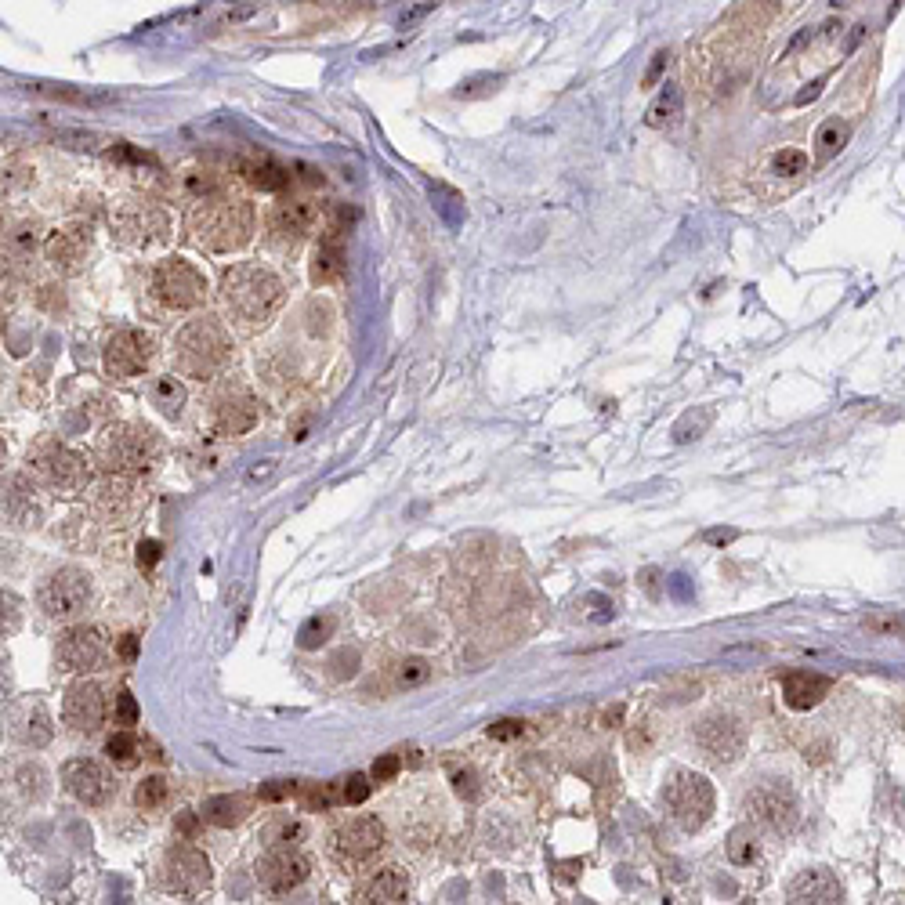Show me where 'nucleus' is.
<instances>
[{
  "label": "nucleus",
  "mask_w": 905,
  "mask_h": 905,
  "mask_svg": "<svg viewBox=\"0 0 905 905\" xmlns=\"http://www.w3.org/2000/svg\"><path fill=\"white\" fill-rule=\"evenodd\" d=\"M254 232V207L232 192H214L189 207V239L210 254H232Z\"/></svg>",
  "instance_id": "1"
},
{
  "label": "nucleus",
  "mask_w": 905,
  "mask_h": 905,
  "mask_svg": "<svg viewBox=\"0 0 905 905\" xmlns=\"http://www.w3.org/2000/svg\"><path fill=\"white\" fill-rule=\"evenodd\" d=\"M221 294H225V305L232 308L239 323L247 330H258L265 326L272 315L283 305V279L272 272V268L258 265V261H239V265L225 268L221 276Z\"/></svg>",
  "instance_id": "2"
},
{
  "label": "nucleus",
  "mask_w": 905,
  "mask_h": 905,
  "mask_svg": "<svg viewBox=\"0 0 905 905\" xmlns=\"http://www.w3.org/2000/svg\"><path fill=\"white\" fill-rule=\"evenodd\" d=\"M232 359V337L225 330L221 319L214 315H203V319H192L185 330L174 341V362L185 377H196V381H210L218 377Z\"/></svg>",
  "instance_id": "3"
},
{
  "label": "nucleus",
  "mask_w": 905,
  "mask_h": 905,
  "mask_svg": "<svg viewBox=\"0 0 905 905\" xmlns=\"http://www.w3.org/2000/svg\"><path fill=\"white\" fill-rule=\"evenodd\" d=\"M98 460L109 475H145L160 460V439L145 424H116L98 442Z\"/></svg>",
  "instance_id": "4"
},
{
  "label": "nucleus",
  "mask_w": 905,
  "mask_h": 905,
  "mask_svg": "<svg viewBox=\"0 0 905 905\" xmlns=\"http://www.w3.org/2000/svg\"><path fill=\"white\" fill-rule=\"evenodd\" d=\"M29 471L55 493H80L91 486V460L58 439H44L29 453Z\"/></svg>",
  "instance_id": "5"
},
{
  "label": "nucleus",
  "mask_w": 905,
  "mask_h": 905,
  "mask_svg": "<svg viewBox=\"0 0 905 905\" xmlns=\"http://www.w3.org/2000/svg\"><path fill=\"white\" fill-rule=\"evenodd\" d=\"M153 294L163 308L171 312H189V308L203 305L207 297V279L196 265L185 258H167L153 268Z\"/></svg>",
  "instance_id": "6"
},
{
  "label": "nucleus",
  "mask_w": 905,
  "mask_h": 905,
  "mask_svg": "<svg viewBox=\"0 0 905 905\" xmlns=\"http://www.w3.org/2000/svg\"><path fill=\"white\" fill-rule=\"evenodd\" d=\"M37 601L48 620H58V623L77 620V616L87 612V605H91V576L80 569L51 572L48 580L40 583Z\"/></svg>",
  "instance_id": "7"
},
{
  "label": "nucleus",
  "mask_w": 905,
  "mask_h": 905,
  "mask_svg": "<svg viewBox=\"0 0 905 905\" xmlns=\"http://www.w3.org/2000/svg\"><path fill=\"white\" fill-rule=\"evenodd\" d=\"M667 808L685 833H696L714 815V786L696 772H677L667 782Z\"/></svg>",
  "instance_id": "8"
},
{
  "label": "nucleus",
  "mask_w": 905,
  "mask_h": 905,
  "mask_svg": "<svg viewBox=\"0 0 905 905\" xmlns=\"http://www.w3.org/2000/svg\"><path fill=\"white\" fill-rule=\"evenodd\" d=\"M113 229L127 247L153 250L171 239V218L153 203H127L124 210H116Z\"/></svg>",
  "instance_id": "9"
},
{
  "label": "nucleus",
  "mask_w": 905,
  "mask_h": 905,
  "mask_svg": "<svg viewBox=\"0 0 905 905\" xmlns=\"http://www.w3.org/2000/svg\"><path fill=\"white\" fill-rule=\"evenodd\" d=\"M109 652V641L98 627H69L55 645V667L62 674H87Z\"/></svg>",
  "instance_id": "10"
},
{
  "label": "nucleus",
  "mask_w": 905,
  "mask_h": 905,
  "mask_svg": "<svg viewBox=\"0 0 905 905\" xmlns=\"http://www.w3.org/2000/svg\"><path fill=\"white\" fill-rule=\"evenodd\" d=\"M153 352H156L153 334H145V330H120V334H113L109 344H105V373L116 377V381L138 377L153 362Z\"/></svg>",
  "instance_id": "11"
},
{
  "label": "nucleus",
  "mask_w": 905,
  "mask_h": 905,
  "mask_svg": "<svg viewBox=\"0 0 905 905\" xmlns=\"http://www.w3.org/2000/svg\"><path fill=\"white\" fill-rule=\"evenodd\" d=\"M330 848L341 862H370L377 851L384 848V826L373 815H355V819L341 822L330 837Z\"/></svg>",
  "instance_id": "12"
},
{
  "label": "nucleus",
  "mask_w": 905,
  "mask_h": 905,
  "mask_svg": "<svg viewBox=\"0 0 905 905\" xmlns=\"http://www.w3.org/2000/svg\"><path fill=\"white\" fill-rule=\"evenodd\" d=\"M746 811L761 826L775 829V833H790L797 826V801L782 782H761L746 793Z\"/></svg>",
  "instance_id": "13"
},
{
  "label": "nucleus",
  "mask_w": 905,
  "mask_h": 905,
  "mask_svg": "<svg viewBox=\"0 0 905 905\" xmlns=\"http://www.w3.org/2000/svg\"><path fill=\"white\" fill-rule=\"evenodd\" d=\"M163 884L181 895H196L210 884V862L200 848L192 844H174L163 858Z\"/></svg>",
  "instance_id": "14"
},
{
  "label": "nucleus",
  "mask_w": 905,
  "mask_h": 905,
  "mask_svg": "<svg viewBox=\"0 0 905 905\" xmlns=\"http://www.w3.org/2000/svg\"><path fill=\"white\" fill-rule=\"evenodd\" d=\"M261 406L243 384H225L214 399V431L218 435H243L258 424Z\"/></svg>",
  "instance_id": "15"
},
{
  "label": "nucleus",
  "mask_w": 905,
  "mask_h": 905,
  "mask_svg": "<svg viewBox=\"0 0 905 905\" xmlns=\"http://www.w3.org/2000/svg\"><path fill=\"white\" fill-rule=\"evenodd\" d=\"M62 786H66L80 804L87 808H102L109 797H113V779L105 772L102 764L91 761V757H73L62 768Z\"/></svg>",
  "instance_id": "16"
},
{
  "label": "nucleus",
  "mask_w": 905,
  "mask_h": 905,
  "mask_svg": "<svg viewBox=\"0 0 905 905\" xmlns=\"http://www.w3.org/2000/svg\"><path fill=\"white\" fill-rule=\"evenodd\" d=\"M0 515L19 529H33L44 518V504H40L37 486L29 482V475H8L0 482Z\"/></svg>",
  "instance_id": "17"
},
{
  "label": "nucleus",
  "mask_w": 905,
  "mask_h": 905,
  "mask_svg": "<svg viewBox=\"0 0 905 905\" xmlns=\"http://www.w3.org/2000/svg\"><path fill=\"white\" fill-rule=\"evenodd\" d=\"M308 858L294 848H279L272 855H265L258 862V884L265 887L268 895H286V891H294L297 884H305L308 880Z\"/></svg>",
  "instance_id": "18"
},
{
  "label": "nucleus",
  "mask_w": 905,
  "mask_h": 905,
  "mask_svg": "<svg viewBox=\"0 0 905 905\" xmlns=\"http://www.w3.org/2000/svg\"><path fill=\"white\" fill-rule=\"evenodd\" d=\"M69 732L77 735H95L105 721V696L95 681H77L66 692V706H62Z\"/></svg>",
  "instance_id": "19"
},
{
  "label": "nucleus",
  "mask_w": 905,
  "mask_h": 905,
  "mask_svg": "<svg viewBox=\"0 0 905 905\" xmlns=\"http://www.w3.org/2000/svg\"><path fill=\"white\" fill-rule=\"evenodd\" d=\"M696 743H699V750L706 753V761L732 764L735 757L746 750V735H743V728L732 721V717L717 714V717H706V721L699 724Z\"/></svg>",
  "instance_id": "20"
},
{
  "label": "nucleus",
  "mask_w": 905,
  "mask_h": 905,
  "mask_svg": "<svg viewBox=\"0 0 905 905\" xmlns=\"http://www.w3.org/2000/svg\"><path fill=\"white\" fill-rule=\"evenodd\" d=\"M95 507L109 522L127 525L142 511V493L134 486V475H109L95 486Z\"/></svg>",
  "instance_id": "21"
},
{
  "label": "nucleus",
  "mask_w": 905,
  "mask_h": 905,
  "mask_svg": "<svg viewBox=\"0 0 905 905\" xmlns=\"http://www.w3.org/2000/svg\"><path fill=\"white\" fill-rule=\"evenodd\" d=\"M8 735L15 739V743L29 746V750L48 746L51 735H55V724H51L48 706L40 703V699H26V703H19L8 714Z\"/></svg>",
  "instance_id": "22"
},
{
  "label": "nucleus",
  "mask_w": 905,
  "mask_h": 905,
  "mask_svg": "<svg viewBox=\"0 0 905 905\" xmlns=\"http://www.w3.org/2000/svg\"><path fill=\"white\" fill-rule=\"evenodd\" d=\"M315 221H319V207L308 196H286L272 210V232L279 239H294V243L315 229Z\"/></svg>",
  "instance_id": "23"
},
{
  "label": "nucleus",
  "mask_w": 905,
  "mask_h": 905,
  "mask_svg": "<svg viewBox=\"0 0 905 905\" xmlns=\"http://www.w3.org/2000/svg\"><path fill=\"white\" fill-rule=\"evenodd\" d=\"M44 254H48V265L58 268V272H66V276H73V272H80L87 261V254H91V232L84 229H58L51 232V239L44 243Z\"/></svg>",
  "instance_id": "24"
},
{
  "label": "nucleus",
  "mask_w": 905,
  "mask_h": 905,
  "mask_svg": "<svg viewBox=\"0 0 905 905\" xmlns=\"http://www.w3.org/2000/svg\"><path fill=\"white\" fill-rule=\"evenodd\" d=\"M344 276V225H330L319 239V250H315L312 261V279L315 283H334V279Z\"/></svg>",
  "instance_id": "25"
},
{
  "label": "nucleus",
  "mask_w": 905,
  "mask_h": 905,
  "mask_svg": "<svg viewBox=\"0 0 905 905\" xmlns=\"http://www.w3.org/2000/svg\"><path fill=\"white\" fill-rule=\"evenodd\" d=\"M829 692V677L811 674V670H793V674L782 677V699L793 710H811L819 706L822 696Z\"/></svg>",
  "instance_id": "26"
},
{
  "label": "nucleus",
  "mask_w": 905,
  "mask_h": 905,
  "mask_svg": "<svg viewBox=\"0 0 905 905\" xmlns=\"http://www.w3.org/2000/svg\"><path fill=\"white\" fill-rule=\"evenodd\" d=\"M790 902H815V905L840 902V880L829 869H804L801 877L790 884Z\"/></svg>",
  "instance_id": "27"
},
{
  "label": "nucleus",
  "mask_w": 905,
  "mask_h": 905,
  "mask_svg": "<svg viewBox=\"0 0 905 905\" xmlns=\"http://www.w3.org/2000/svg\"><path fill=\"white\" fill-rule=\"evenodd\" d=\"M239 171L261 192H283L290 185V171L272 156H247V160H239Z\"/></svg>",
  "instance_id": "28"
},
{
  "label": "nucleus",
  "mask_w": 905,
  "mask_h": 905,
  "mask_svg": "<svg viewBox=\"0 0 905 905\" xmlns=\"http://www.w3.org/2000/svg\"><path fill=\"white\" fill-rule=\"evenodd\" d=\"M406 898H410V880H406V873H399V869H384V873H377L370 884L362 887L359 902L399 905V902H406Z\"/></svg>",
  "instance_id": "29"
},
{
  "label": "nucleus",
  "mask_w": 905,
  "mask_h": 905,
  "mask_svg": "<svg viewBox=\"0 0 905 905\" xmlns=\"http://www.w3.org/2000/svg\"><path fill=\"white\" fill-rule=\"evenodd\" d=\"M250 815V801L247 797H232V793H218V797H207L200 808V819L210 822V826L218 829H229L239 826V822Z\"/></svg>",
  "instance_id": "30"
},
{
  "label": "nucleus",
  "mask_w": 905,
  "mask_h": 905,
  "mask_svg": "<svg viewBox=\"0 0 905 905\" xmlns=\"http://www.w3.org/2000/svg\"><path fill=\"white\" fill-rule=\"evenodd\" d=\"M677 116H681V87L677 84H663L659 98L648 105V127H670L677 124Z\"/></svg>",
  "instance_id": "31"
},
{
  "label": "nucleus",
  "mask_w": 905,
  "mask_h": 905,
  "mask_svg": "<svg viewBox=\"0 0 905 905\" xmlns=\"http://www.w3.org/2000/svg\"><path fill=\"white\" fill-rule=\"evenodd\" d=\"M181 192L196 203V200L214 196V192H225V181H221L214 171H185L181 174Z\"/></svg>",
  "instance_id": "32"
},
{
  "label": "nucleus",
  "mask_w": 905,
  "mask_h": 905,
  "mask_svg": "<svg viewBox=\"0 0 905 905\" xmlns=\"http://www.w3.org/2000/svg\"><path fill=\"white\" fill-rule=\"evenodd\" d=\"M105 757L116 764V768H134L138 764V757H142V743L134 739L131 732H116L109 743H105Z\"/></svg>",
  "instance_id": "33"
},
{
  "label": "nucleus",
  "mask_w": 905,
  "mask_h": 905,
  "mask_svg": "<svg viewBox=\"0 0 905 905\" xmlns=\"http://www.w3.org/2000/svg\"><path fill=\"white\" fill-rule=\"evenodd\" d=\"M153 406L160 413H167V417H178L181 406H185V388L174 377H160L153 384Z\"/></svg>",
  "instance_id": "34"
},
{
  "label": "nucleus",
  "mask_w": 905,
  "mask_h": 905,
  "mask_svg": "<svg viewBox=\"0 0 905 905\" xmlns=\"http://www.w3.org/2000/svg\"><path fill=\"white\" fill-rule=\"evenodd\" d=\"M167 797H171V786H167V779L163 775H149V779L138 782V790H134V804L142 811H156L167 804Z\"/></svg>",
  "instance_id": "35"
},
{
  "label": "nucleus",
  "mask_w": 905,
  "mask_h": 905,
  "mask_svg": "<svg viewBox=\"0 0 905 905\" xmlns=\"http://www.w3.org/2000/svg\"><path fill=\"white\" fill-rule=\"evenodd\" d=\"M757 833L750 826H739L728 837V858H732L735 866H753V858H757Z\"/></svg>",
  "instance_id": "36"
},
{
  "label": "nucleus",
  "mask_w": 905,
  "mask_h": 905,
  "mask_svg": "<svg viewBox=\"0 0 905 905\" xmlns=\"http://www.w3.org/2000/svg\"><path fill=\"white\" fill-rule=\"evenodd\" d=\"M844 142H848V127L840 124V120H833V124L822 127L819 138H815V145H819V163L833 160V156L844 149Z\"/></svg>",
  "instance_id": "37"
},
{
  "label": "nucleus",
  "mask_w": 905,
  "mask_h": 905,
  "mask_svg": "<svg viewBox=\"0 0 905 905\" xmlns=\"http://www.w3.org/2000/svg\"><path fill=\"white\" fill-rule=\"evenodd\" d=\"M22 627V598L11 591H0V641L11 638Z\"/></svg>",
  "instance_id": "38"
},
{
  "label": "nucleus",
  "mask_w": 905,
  "mask_h": 905,
  "mask_svg": "<svg viewBox=\"0 0 905 905\" xmlns=\"http://www.w3.org/2000/svg\"><path fill=\"white\" fill-rule=\"evenodd\" d=\"M37 95H51L62 98V102H80V105H102L109 102V95H91V91H69V87H55V84H33Z\"/></svg>",
  "instance_id": "39"
},
{
  "label": "nucleus",
  "mask_w": 905,
  "mask_h": 905,
  "mask_svg": "<svg viewBox=\"0 0 905 905\" xmlns=\"http://www.w3.org/2000/svg\"><path fill=\"white\" fill-rule=\"evenodd\" d=\"M370 786L373 782L366 779V775H348V779H341V804H362L366 797H370Z\"/></svg>",
  "instance_id": "40"
},
{
  "label": "nucleus",
  "mask_w": 905,
  "mask_h": 905,
  "mask_svg": "<svg viewBox=\"0 0 905 905\" xmlns=\"http://www.w3.org/2000/svg\"><path fill=\"white\" fill-rule=\"evenodd\" d=\"M33 247H37V225H19V229L11 232L8 250L15 254V258H29Z\"/></svg>",
  "instance_id": "41"
},
{
  "label": "nucleus",
  "mask_w": 905,
  "mask_h": 905,
  "mask_svg": "<svg viewBox=\"0 0 905 905\" xmlns=\"http://www.w3.org/2000/svg\"><path fill=\"white\" fill-rule=\"evenodd\" d=\"M330 630H334V620H330V616H323V620H308L305 627H301V634H297V641H301V648H315V645H323Z\"/></svg>",
  "instance_id": "42"
},
{
  "label": "nucleus",
  "mask_w": 905,
  "mask_h": 905,
  "mask_svg": "<svg viewBox=\"0 0 905 905\" xmlns=\"http://www.w3.org/2000/svg\"><path fill=\"white\" fill-rule=\"evenodd\" d=\"M710 420H714V410H703V413H699V420H696V413H688V417L674 428V439H677V442H692V439H699V431H703L706 424H710Z\"/></svg>",
  "instance_id": "43"
},
{
  "label": "nucleus",
  "mask_w": 905,
  "mask_h": 905,
  "mask_svg": "<svg viewBox=\"0 0 905 905\" xmlns=\"http://www.w3.org/2000/svg\"><path fill=\"white\" fill-rule=\"evenodd\" d=\"M113 724H120V728H131V724H138V703H134L131 692H116V699H113Z\"/></svg>",
  "instance_id": "44"
},
{
  "label": "nucleus",
  "mask_w": 905,
  "mask_h": 905,
  "mask_svg": "<svg viewBox=\"0 0 905 905\" xmlns=\"http://www.w3.org/2000/svg\"><path fill=\"white\" fill-rule=\"evenodd\" d=\"M431 677V667L424 659H406L399 667V688H413V685H424Z\"/></svg>",
  "instance_id": "45"
},
{
  "label": "nucleus",
  "mask_w": 905,
  "mask_h": 905,
  "mask_svg": "<svg viewBox=\"0 0 905 905\" xmlns=\"http://www.w3.org/2000/svg\"><path fill=\"white\" fill-rule=\"evenodd\" d=\"M775 171L779 174H804L808 171V156L797 153V149H782V153L775 156Z\"/></svg>",
  "instance_id": "46"
},
{
  "label": "nucleus",
  "mask_w": 905,
  "mask_h": 905,
  "mask_svg": "<svg viewBox=\"0 0 905 905\" xmlns=\"http://www.w3.org/2000/svg\"><path fill=\"white\" fill-rule=\"evenodd\" d=\"M583 605H587V612H583V616H587L591 623L612 620V601L609 598H601V594H587V598H583Z\"/></svg>",
  "instance_id": "47"
},
{
  "label": "nucleus",
  "mask_w": 905,
  "mask_h": 905,
  "mask_svg": "<svg viewBox=\"0 0 905 905\" xmlns=\"http://www.w3.org/2000/svg\"><path fill=\"white\" fill-rule=\"evenodd\" d=\"M453 786H457V793L464 797V801H478V793H482V786H478V775L471 772V768H464V772L453 775Z\"/></svg>",
  "instance_id": "48"
},
{
  "label": "nucleus",
  "mask_w": 905,
  "mask_h": 905,
  "mask_svg": "<svg viewBox=\"0 0 905 905\" xmlns=\"http://www.w3.org/2000/svg\"><path fill=\"white\" fill-rule=\"evenodd\" d=\"M399 768H402V761L399 757H395V753H384V757H377V761H373V782H388V779H395V775H399Z\"/></svg>",
  "instance_id": "49"
},
{
  "label": "nucleus",
  "mask_w": 905,
  "mask_h": 905,
  "mask_svg": "<svg viewBox=\"0 0 905 905\" xmlns=\"http://www.w3.org/2000/svg\"><path fill=\"white\" fill-rule=\"evenodd\" d=\"M160 558H163V547L156 540H142V543H138V569H142V572L153 569Z\"/></svg>",
  "instance_id": "50"
},
{
  "label": "nucleus",
  "mask_w": 905,
  "mask_h": 905,
  "mask_svg": "<svg viewBox=\"0 0 905 905\" xmlns=\"http://www.w3.org/2000/svg\"><path fill=\"white\" fill-rule=\"evenodd\" d=\"M504 84V77H478V80H467V84H460V98H475V95H486L489 87H500Z\"/></svg>",
  "instance_id": "51"
},
{
  "label": "nucleus",
  "mask_w": 905,
  "mask_h": 905,
  "mask_svg": "<svg viewBox=\"0 0 905 905\" xmlns=\"http://www.w3.org/2000/svg\"><path fill=\"white\" fill-rule=\"evenodd\" d=\"M489 735H493V739H500V743H507V739L522 735V721H511V717H504V721L489 724Z\"/></svg>",
  "instance_id": "52"
},
{
  "label": "nucleus",
  "mask_w": 905,
  "mask_h": 905,
  "mask_svg": "<svg viewBox=\"0 0 905 905\" xmlns=\"http://www.w3.org/2000/svg\"><path fill=\"white\" fill-rule=\"evenodd\" d=\"M667 51H656V55H652V66L645 69V80H641V84L645 87H656L659 84V77H663V69H667Z\"/></svg>",
  "instance_id": "53"
},
{
  "label": "nucleus",
  "mask_w": 905,
  "mask_h": 905,
  "mask_svg": "<svg viewBox=\"0 0 905 905\" xmlns=\"http://www.w3.org/2000/svg\"><path fill=\"white\" fill-rule=\"evenodd\" d=\"M667 587H670V594H674L677 601H692V583H688V576H681V572L670 576Z\"/></svg>",
  "instance_id": "54"
},
{
  "label": "nucleus",
  "mask_w": 905,
  "mask_h": 905,
  "mask_svg": "<svg viewBox=\"0 0 905 905\" xmlns=\"http://www.w3.org/2000/svg\"><path fill=\"white\" fill-rule=\"evenodd\" d=\"M866 630H880V634H902V616H884V620H869Z\"/></svg>",
  "instance_id": "55"
},
{
  "label": "nucleus",
  "mask_w": 905,
  "mask_h": 905,
  "mask_svg": "<svg viewBox=\"0 0 905 905\" xmlns=\"http://www.w3.org/2000/svg\"><path fill=\"white\" fill-rule=\"evenodd\" d=\"M294 790H297L294 782H272V786L261 790V797H265V801H283V797H290Z\"/></svg>",
  "instance_id": "56"
},
{
  "label": "nucleus",
  "mask_w": 905,
  "mask_h": 905,
  "mask_svg": "<svg viewBox=\"0 0 905 905\" xmlns=\"http://www.w3.org/2000/svg\"><path fill=\"white\" fill-rule=\"evenodd\" d=\"M735 529H706V543H717V547H724V543H732L735 540Z\"/></svg>",
  "instance_id": "57"
},
{
  "label": "nucleus",
  "mask_w": 905,
  "mask_h": 905,
  "mask_svg": "<svg viewBox=\"0 0 905 905\" xmlns=\"http://www.w3.org/2000/svg\"><path fill=\"white\" fill-rule=\"evenodd\" d=\"M178 829L185 833V837H192V833H196V815H192V811H185V815L178 819Z\"/></svg>",
  "instance_id": "58"
},
{
  "label": "nucleus",
  "mask_w": 905,
  "mask_h": 905,
  "mask_svg": "<svg viewBox=\"0 0 905 905\" xmlns=\"http://www.w3.org/2000/svg\"><path fill=\"white\" fill-rule=\"evenodd\" d=\"M120 652H124L127 659H134V652H138V638H134V634H127L124 645H120Z\"/></svg>",
  "instance_id": "59"
},
{
  "label": "nucleus",
  "mask_w": 905,
  "mask_h": 905,
  "mask_svg": "<svg viewBox=\"0 0 905 905\" xmlns=\"http://www.w3.org/2000/svg\"><path fill=\"white\" fill-rule=\"evenodd\" d=\"M4 457H8V446H4V439H0V464H4Z\"/></svg>",
  "instance_id": "60"
},
{
  "label": "nucleus",
  "mask_w": 905,
  "mask_h": 905,
  "mask_svg": "<svg viewBox=\"0 0 905 905\" xmlns=\"http://www.w3.org/2000/svg\"><path fill=\"white\" fill-rule=\"evenodd\" d=\"M0 334H4V312H0Z\"/></svg>",
  "instance_id": "61"
}]
</instances>
